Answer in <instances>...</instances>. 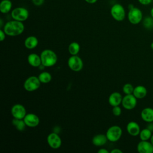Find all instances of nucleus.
I'll use <instances>...</instances> for the list:
<instances>
[{
	"label": "nucleus",
	"mask_w": 153,
	"mask_h": 153,
	"mask_svg": "<svg viewBox=\"0 0 153 153\" xmlns=\"http://www.w3.org/2000/svg\"><path fill=\"white\" fill-rule=\"evenodd\" d=\"M24 29L25 26L23 22L15 20L7 22L3 28L5 34L10 36H16L22 34Z\"/></svg>",
	"instance_id": "f257e3e1"
},
{
	"label": "nucleus",
	"mask_w": 153,
	"mask_h": 153,
	"mask_svg": "<svg viewBox=\"0 0 153 153\" xmlns=\"http://www.w3.org/2000/svg\"><path fill=\"white\" fill-rule=\"evenodd\" d=\"M42 65L45 67H51L54 66L57 61V56L54 51L50 49L43 50L41 54Z\"/></svg>",
	"instance_id": "f03ea898"
},
{
	"label": "nucleus",
	"mask_w": 153,
	"mask_h": 153,
	"mask_svg": "<svg viewBox=\"0 0 153 153\" xmlns=\"http://www.w3.org/2000/svg\"><path fill=\"white\" fill-rule=\"evenodd\" d=\"M128 12L127 14V18L129 22L133 25L139 24L143 19V14L142 11L132 5H128Z\"/></svg>",
	"instance_id": "7ed1b4c3"
},
{
	"label": "nucleus",
	"mask_w": 153,
	"mask_h": 153,
	"mask_svg": "<svg viewBox=\"0 0 153 153\" xmlns=\"http://www.w3.org/2000/svg\"><path fill=\"white\" fill-rule=\"evenodd\" d=\"M29 16V11L27 8L23 7L14 8L11 12V16L13 20L24 22L26 21Z\"/></svg>",
	"instance_id": "20e7f679"
},
{
	"label": "nucleus",
	"mask_w": 153,
	"mask_h": 153,
	"mask_svg": "<svg viewBox=\"0 0 153 153\" xmlns=\"http://www.w3.org/2000/svg\"><path fill=\"white\" fill-rule=\"evenodd\" d=\"M112 18L118 22L123 21L126 17V10L124 7L118 3L114 4L110 11Z\"/></svg>",
	"instance_id": "39448f33"
},
{
	"label": "nucleus",
	"mask_w": 153,
	"mask_h": 153,
	"mask_svg": "<svg viewBox=\"0 0 153 153\" xmlns=\"http://www.w3.org/2000/svg\"><path fill=\"white\" fill-rule=\"evenodd\" d=\"M123 131L121 128L118 126H112L106 131V136L109 141L115 142L118 141L121 137Z\"/></svg>",
	"instance_id": "423d86ee"
},
{
	"label": "nucleus",
	"mask_w": 153,
	"mask_h": 153,
	"mask_svg": "<svg viewBox=\"0 0 153 153\" xmlns=\"http://www.w3.org/2000/svg\"><path fill=\"white\" fill-rule=\"evenodd\" d=\"M41 82L38 77L36 76H30L24 82L23 87L27 91H33L39 88Z\"/></svg>",
	"instance_id": "0eeeda50"
},
{
	"label": "nucleus",
	"mask_w": 153,
	"mask_h": 153,
	"mask_svg": "<svg viewBox=\"0 0 153 153\" xmlns=\"http://www.w3.org/2000/svg\"><path fill=\"white\" fill-rule=\"evenodd\" d=\"M69 68L73 71H80L83 68L82 60L77 55H72L68 60Z\"/></svg>",
	"instance_id": "6e6552de"
},
{
	"label": "nucleus",
	"mask_w": 153,
	"mask_h": 153,
	"mask_svg": "<svg viewBox=\"0 0 153 153\" xmlns=\"http://www.w3.org/2000/svg\"><path fill=\"white\" fill-rule=\"evenodd\" d=\"M121 104L126 109H133L137 105V98L133 94H126L123 97Z\"/></svg>",
	"instance_id": "1a4fd4ad"
},
{
	"label": "nucleus",
	"mask_w": 153,
	"mask_h": 153,
	"mask_svg": "<svg viewBox=\"0 0 153 153\" xmlns=\"http://www.w3.org/2000/svg\"><path fill=\"white\" fill-rule=\"evenodd\" d=\"M48 145L53 149H56L59 148L62 145V139L59 134L56 132L50 133L47 138Z\"/></svg>",
	"instance_id": "9d476101"
},
{
	"label": "nucleus",
	"mask_w": 153,
	"mask_h": 153,
	"mask_svg": "<svg viewBox=\"0 0 153 153\" xmlns=\"http://www.w3.org/2000/svg\"><path fill=\"white\" fill-rule=\"evenodd\" d=\"M11 113L14 118L23 119L26 115V111L22 105L15 104L11 108Z\"/></svg>",
	"instance_id": "9b49d317"
},
{
	"label": "nucleus",
	"mask_w": 153,
	"mask_h": 153,
	"mask_svg": "<svg viewBox=\"0 0 153 153\" xmlns=\"http://www.w3.org/2000/svg\"><path fill=\"white\" fill-rule=\"evenodd\" d=\"M23 120L26 125V126L29 127H35L38 126L39 124V118L35 114L29 113L26 114Z\"/></svg>",
	"instance_id": "f8f14e48"
},
{
	"label": "nucleus",
	"mask_w": 153,
	"mask_h": 153,
	"mask_svg": "<svg viewBox=\"0 0 153 153\" xmlns=\"http://www.w3.org/2000/svg\"><path fill=\"white\" fill-rule=\"evenodd\" d=\"M137 150L139 153H153V145L148 140H141L137 146Z\"/></svg>",
	"instance_id": "ddd939ff"
},
{
	"label": "nucleus",
	"mask_w": 153,
	"mask_h": 153,
	"mask_svg": "<svg viewBox=\"0 0 153 153\" xmlns=\"http://www.w3.org/2000/svg\"><path fill=\"white\" fill-rule=\"evenodd\" d=\"M126 129L128 133L132 136H136L139 135L140 128L139 124L134 121L129 122L126 126Z\"/></svg>",
	"instance_id": "4468645a"
},
{
	"label": "nucleus",
	"mask_w": 153,
	"mask_h": 153,
	"mask_svg": "<svg viewBox=\"0 0 153 153\" xmlns=\"http://www.w3.org/2000/svg\"><path fill=\"white\" fill-rule=\"evenodd\" d=\"M123 100V97L119 92H113L110 94L108 98V102L112 106H119Z\"/></svg>",
	"instance_id": "2eb2a0df"
},
{
	"label": "nucleus",
	"mask_w": 153,
	"mask_h": 153,
	"mask_svg": "<svg viewBox=\"0 0 153 153\" xmlns=\"http://www.w3.org/2000/svg\"><path fill=\"white\" fill-rule=\"evenodd\" d=\"M140 117L145 122H153V109L151 108H145L143 109L140 113Z\"/></svg>",
	"instance_id": "dca6fc26"
},
{
	"label": "nucleus",
	"mask_w": 153,
	"mask_h": 153,
	"mask_svg": "<svg viewBox=\"0 0 153 153\" xmlns=\"http://www.w3.org/2000/svg\"><path fill=\"white\" fill-rule=\"evenodd\" d=\"M27 62L33 67H39L42 64L41 56L35 53L30 54L27 56Z\"/></svg>",
	"instance_id": "f3484780"
},
{
	"label": "nucleus",
	"mask_w": 153,
	"mask_h": 153,
	"mask_svg": "<svg viewBox=\"0 0 153 153\" xmlns=\"http://www.w3.org/2000/svg\"><path fill=\"white\" fill-rule=\"evenodd\" d=\"M108 140L106 134H98L93 137L92 143L96 146H101L105 145Z\"/></svg>",
	"instance_id": "a211bd4d"
},
{
	"label": "nucleus",
	"mask_w": 153,
	"mask_h": 153,
	"mask_svg": "<svg viewBox=\"0 0 153 153\" xmlns=\"http://www.w3.org/2000/svg\"><path fill=\"white\" fill-rule=\"evenodd\" d=\"M25 46L27 49H33L38 44V40L35 36H29L27 37L24 42Z\"/></svg>",
	"instance_id": "6ab92c4d"
},
{
	"label": "nucleus",
	"mask_w": 153,
	"mask_h": 153,
	"mask_svg": "<svg viewBox=\"0 0 153 153\" xmlns=\"http://www.w3.org/2000/svg\"><path fill=\"white\" fill-rule=\"evenodd\" d=\"M147 90L143 85H137L134 88L133 94L137 99H142L146 96Z\"/></svg>",
	"instance_id": "aec40b11"
},
{
	"label": "nucleus",
	"mask_w": 153,
	"mask_h": 153,
	"mask_svg": "<svg viewBox=\"0 0 153 153\" xmlns=\"http://www.w3.org/2000/svg\"><path fill=\"white\" fill-rule=\"evenodd\" d=\"M13 7L10 0H2L0 2V11L2 14H7L11 11Z\"/></svg>",
	"instance_id": "412c9836"
},
{
	"label": "nucleus",
	"mask_w": 153,
	"mask_h": 153,
	"mask_svg": "<svg viewBox=\"0 0 153 153\" xmlns=\"http://www.w3.org/2000/svg\"><path fill=\"white\" fill-rule=\"evenodd\" d=\"M12 124L19 131L24 130L25 128V127L26 126L23 119H17L14 118L12 120Z\"/></svg>",
	"instance_id": "4be33fe9"
},
{
	"label": "nucleus",
	"mask_w": 153,
	"mask_h": 153,
	"mask_svg": "<svg viewBox=\"0 0 153 153\" xmlns=\"http://www.w3.org/2000/svg\"><path fill=\"white\" fill-rule=\"evenodd\" d=\"M152 135V131L148 128L142 129L139 133V137L141 140H148L151 139Z\"/></svg>",
	"instance_id": "5701e85b"
},
{
	"label": "nucleus",
	"mask_w": 153,
	"mask_h": 153,
	"mask_svg": "<svg viewBox=\"0 0 153 153\" xmlns=\"http://www.w3.org/2000/svg\"><path fill=\"white\" fill-rule=\"evenodd\" d=\"M38 78L41 83L47 84L51 81L52 79V76L51 74L48 72H42L38 75Z\"/></svg>",
	"instance_id": "b1692460"
},
{
	"label": "nucleus",
	"mask_w": 153,
	"mask_h": 153,
	"mask_svg": "<svg viewBox=\"0 0 153 153\" xmlns=\"http://www.w3.org/2000/svg\"><path fill=\"white\" fill-rule=\"evenodd\" d=\"M80 50V45L76 42H71L68 47V51L71 55H77Z\"/></svg>",
	"instance_id": "393cba45"
},
{
	"label": "nucleus",
	"mask_w": 153,
	"mask_h": 153,
	"mask_svg": "<svg viewBox=\"0 0 153 153\" xmlns=\"http://www.w3.org/2000/svg\"><path fill=\"white\" fill-rule=\"evenodd\" d=\"M143 25L148 29L153 28V18L151 16H147L145 17L143 21Z\"/></svg>",
	"instance_id": "a878e982"
},
{
	"label": "nucleus",
	"mask_w": 153,
	"mask_h": 153,
	"mask_svg": "<svg viewBox=\"0 0 153 153\" xmlns=\"http://www.w3.org/2000/svg\"><path fill=\"white\" fill-rule=\"evenodd\" d=\"M133 90H134V87L133 85L130 83H127L124 84L123 87V91L124 93H125L126 94H133Z\"/></svg>",
	"instance_id": "bb28decb"
},
{
	"label": "nucleus",
	"mask_w": 153,
	"mask_h": 153,
	"mask_svg": "<svg viewBox=\"0 0 153 153\" xmlns=\"http://www.w3.org/2000/svg\"><path fill=\"white\" fill-rule=\"evenodd\" d=\"M112 114L115 116H120L121 114V109L119 106H113L112 108Z\"/></svg>",
	"instance_id": "cd10ccee"
},
{
	"label": "nucleus",
	"mask_w": 153,
	"mask_h": 153,
	"mask_svg": "<svg viewBox=\"0 0 153 153\" xmlns=\"http://www.w3.org/2000/svg\"><path fill=\"white\" fill-rule=\"evenodd\" d=\"M31 1L32 3L36 6H41L44 2V0H31Z\"/></svg>",
	"instance_id": "c85d7f7f"
},
{
	"label": "nucleus",
	"mask_w": 153,
	"mask_h": 153,
	"mask_svg": "<svg viewBox=\"0 0 153 153\" xmlns=\"http://www.w3.org/2000/svg\"><path fill=\"white\" fill-rule=\"evenodd\" d=\"M139 2L143 5H148L152 2V0H137Z\"/></svg>",
	"instance_id": "c756f323"
},
{
	"label": "nucleus",
	"mask_w": 153,
	"mask_h": 153,
	"mask_svg": "<svg viewBox=\"0 0 153 153\" xmlns=\"http://www.w3.org/2000/svg\"><path fill=\"white\" fill-rule=\"evenodd\" d=\"M7 35L5 34L4 30L0 29V41H3L5 39V36Z\"/></svg>",
	"instance_id": "7c9ffc66"
},
{
	"label": "nucleus",
	"mask_w": 153,
	"mask_h": 153,
	"mask_svg": "<svg viewBox=\"0 0 153 153\" xmlns=\"http://www.w3.org/2000/svg\"><path fill=\"white\" fill-rule=\"evenodd\" d=\"M111 153H123L122 151H121L120 149L116 148V149H114L111 151Z\"/></svg>",
	"instance_id": "2f4dec72"
},
{
	"label": "nucleus",
	"mask_w": 153,
	"mask_h": 153,
	"mask_svg": "<svg viewBox=\"0 0 153 153\" xmlns=\"http://www.w3.org/2000/svg\"><path fill=\"white\" fill-rule=\"evenodd\" d=\"M98 153H109V151L104 148H101L98 151Z\"/></svg>",
	"instance_id": "473e14b6"
},
{
	"label": "nucleus",
	"mask_w": 153,
	"mask_h": 153,
	"mask_svg": "<svg viewBox=\"0 0 153 153\" xmlns=\"http://www.w3.org/2000/svg\"><path fill=\"white\" fill-rule=\"evenodd\" d=\"M86 2L88 3V4H95L97 0H84Z\"/></svg>",
	"instance_id": "72a5a7b5"
},
{
	"label": "nucleus",
	"mask_w": 153,
	"mask_h": 153,
	"mask_svg": "<svg viewBox=\"0 0 153 153\" xmlns=\"http://www.w3.org/2000/svg\"><path fill=\"white\" fill-rule=\"evenodd\" d=\"M150 14H151V16L153 18V7H152V8L151 9V11H150Z\"/></svg>",
	"instance_id": "f704fd0d"
},
{
	"label": "nucleus",
	"mask_w": 153,
	"mask_h": 153,
	"mask_svg": "<svg viewBox=\"0 0 153 153\" xmlns=\"http://www.w3.org/2000/svg\"><path fill=\"white\" fill-rule=\"evenodd\" d=\"M150 140H151V143L152 144V145H153V134L152 135V136H151V139H150Z\"/></svg>",
	"instance_id": "c9c22d12"
},
{
	"label": "nucleus",
	"mask_w": 153,
	"mask_h": 153,
	"mask_svg": "<svg viewBox=\"0 0 153 153\" xmlns=\"http://www.w3.org/2000/svg\"><path fill=\"white\" fill-rule=\"evenodd\" d=\"M0 22H1V27H2V19L0 20Z\"/></svg>",
	"instance_id": "e433bc0d"
},
{
	"label": "nucleus",
	"mask_w": 153,
	"mask_h": 153,
	"mask_svg": "<svg viewBox=\"0 0 153 153\" xmlns=\"http://www.w3.org/2000/svg\"><path fill=\"white\" fill-rule=\"evenodd\" d=\"M151 48L153 50V42L151 43Z\"/></svg>",
	"instance_id": "4c0bfd02"
}]
</instances>
